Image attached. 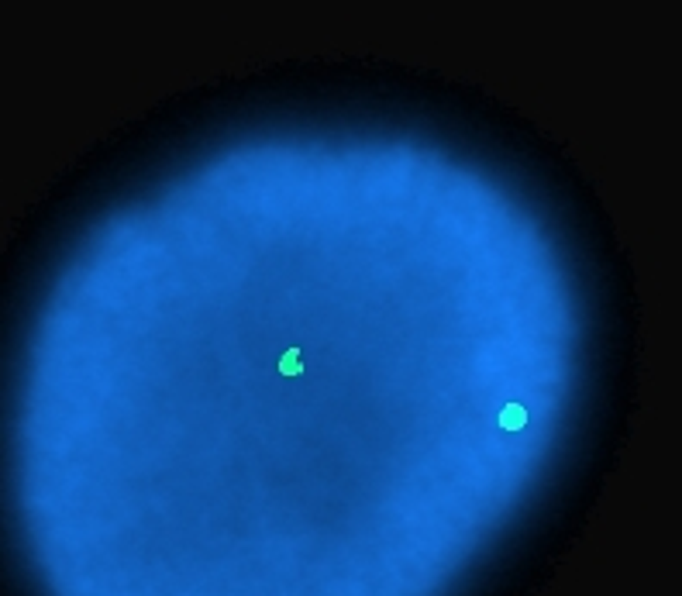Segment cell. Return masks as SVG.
<instances>
[{
  "label": "cell",
  "instance_id": "obj_2",
  "mask_svg": "<svg viewBox=\"0 0 682 596\" xmlns=\"http://www.w3.org/2000/svg\"><path fill=\"white\" fill-rule=\"evenodd\" d=\"M280 373H283V376H290V380H296V376L303 373L300 348H287V352H283V359H280Z\"/></svg>",
  "mask_w": 682,
  "mask_h": 596
},
{
  "label": "cell",
  "instance_id": "obj_1",
  "mask_svg": "<svg viewBox=\"0 0 682 596\" xmlns=\"http://www.w3.org/2000/svg\"><path fill=\"white\" fill-rule=\"evenodd\" d=\"M527 424V410L520 407V403H506L503 410H500V427L503 431H520Z\"/></svg>",
  "mask_w": 682,
  "mask_h": 596
}]
</instances>
